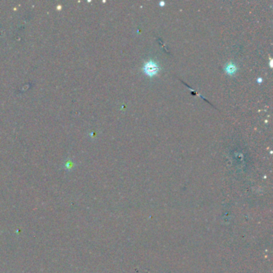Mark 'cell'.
Wrapping results in <instances>:
<instances>
[{"label": "cell", "mask_w": 273, "mask_h": 273, "mask_svg": "<svg viewBox=\"0 0 273 273\" xmlns=\"http://www.w3.org/2000/svg\"><path fill=\"white\" fill-rule=\"evenodd\" d=\"M224 71L225 72L229 75H232L234 74H236L237 71V67L236 65L233 63H229V64H226V66L224 67Z\"/></svg>", "instance_id": "cell-2"}, {"label": "cell", "mask_w": 273, "mask_h": 273, "mask_svg": "<svg viewBox=\"0 0 273 273\" xmlns=\"http://www.w3.org/2000/svg\"><path fill=\"white\" fill-rule=\"evenodd\" d=\"M143 71L149 77H153L157 75L158 72L160 71V67L157 64V63H156L155 61L149 60L144 64L143 67Z\"/></svg>", "instance_id": "cell-1"}]
</instances>
